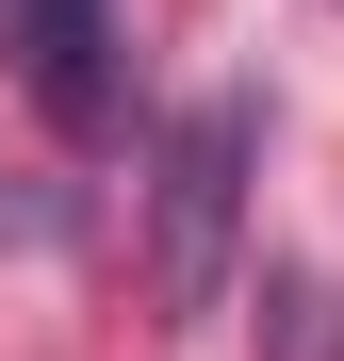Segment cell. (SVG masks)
I'll return each mask as SVG.
<instances>
[{
    "mask_svg": "<svg viewBox=\"0 0 344 361\" xmlns=\"http://www.w3.org/2000/svg\"><path fill=\"white\" fill-rule=\"evenodd\" d=\"M246 197H262V99H246V82H213L181 132H164V164H148V312H164V329L229 312Z\"/></svg>",
    "mask_w": 344,
    "mask_h": 361,
    "instance_id": "obj_1",
    "label": "cell"
},
{
    "mask_svg": "<svg viewBox=\"0 0 344 361\" xmlns=\"http://www.w3.org/2000/svg\"><path fill=\"white\" fill-rule=\"evenodd\" d=\"M0 49H17V82L49 99V132H98V115H115V66H98L115 17H98V0H0Z\"/></svg>",
    "mask_w": 344,
    "mask_h": 361,
    "instance_id": "obj_2",
    "label": "cell"
}]
</instances>
